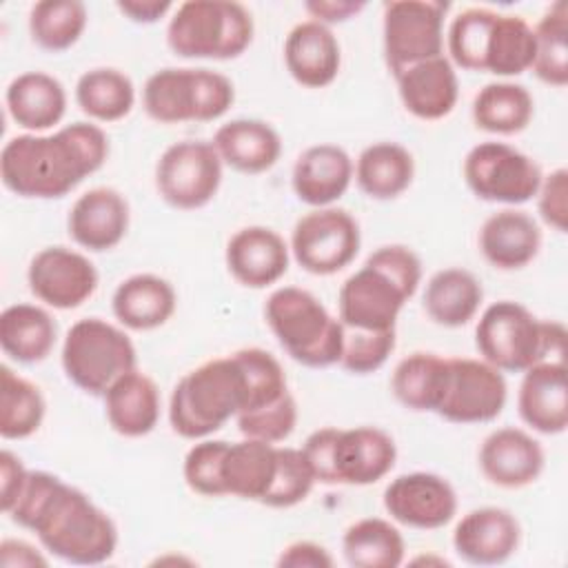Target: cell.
<instances>
[{"mask_svg": "<svg viewBox=\"0 0 568 568\" xmlns=\"http://www.w3.org/2000/svg\"><path fill=\"white\" fill-rule=\"evenodd\" d=\"M233 100V82L204 67L160 69L146 78L142 89V106L160 124L213 122L231 109Z\"/></svg>", "mask_w": 568, "mask_h": 568, "instance_id": "cell-9", "label": "cell"}, {"mask_svg": "<svg viewBox=\"0 0 568 568\" xmlns=\"http://www.w3.org/2000/svg\"><path fill=\"white\" fill-rule=\"evenodd\" d=\"M464 182L484 202L517 206L537 195L539 164L506 142H479L464 158Z\"/></svg>", "mask_w": 568, "mask_h": 568, "instance_id": "cell-11", "label": "cell"}, {"mask_svg": "<svg viewBox=\"0 0 568 568\" xmlns=\"http://www.w3.org/2000/svg\"><path fill=\"white\" fill-rule=\"evenodd\" d=\"M384 508L402 526L435 530L453 521L457 493L442 475L415 470L395 477L384 490Z\"/></svg>", "mask_w": 568, "mask_h": 568, "instance_id": "cell-17", "label": "cell"}, {"mask_svg": "<svg viewBox=\"0 0 568 568\" xmlns=\"http://www.w3.org/2000/svg\"><path fill=\"white\" fill-rule=\"evenodd\" d=\"M541 248L539 224L515 206L488 215L479 229V251L499 271L528 266Z\"/></svg>", "mask_w": 568, "mask_h": 568, "instance_id": "cell-27", "label": "cell"}, {"mask_svg": "<svg viewBox=\"0 0 568 568\" xmlns=\"http://www.w3.org/2000/svg\"><path fill=\"white\" fill-rule=\"evenodd\" d=\"M508 397L504 373L473 357H446L437 415L453 424H486L501 415Z\"/></svg>", "mask_w": 568, "mask_h": 568, "instance_id": "cell-15", "label": "cell"}, {"mask_svg": "<svg viewBox=\"0 0 568 568\" xmlns=\"http://www.w3.org/2000/svg\"><path fill=\"white\" fill-rule=\"evenodd\" d=\"M129 202L111 186L84 191L71 206L67 229L71 240L93 253L115 248L129 231Z\"/></svg>", "mask_w": 568, "mask_h": 568, "instance_id": "cell-21", "label": "cell"}, {"mask_svg": "<svg viewBox=\"0 0 568 568\" xmlns=\"http://www.w3.org/2000/svg\"><path fill=\"white\" fill-rule=\"evenodd\" d=\"M277 468V446L244 437L242 442H229L222 457V488L224 495H233L248 501H260L268 493Z\"/></svg>", "mask_w": 568, "mask_h": 568, "instance_id": "cell-32", "label": "cell"}, {"mask_svg": "<svg viewBox=\"0 0 568 568\" xmlns=\"http://www.w3.org/2000/svg\"><path fill=\"white\" fill-rule=\"evenodd\" d=\"M397 459L393 437L375 426L337 428L333 442V486H368L384 479Z\"/></svg>", "mask_w": 568, "mask_h": 568, "instance_id": "cell-18", "label": "cell"}, {"mask_svg": "<svg viewBox=\"0 0 568 568\" xmlns=\"http://www.w3.org/2000/svg\"><path fill=\"white\" fill-rule=\"evenodd\" d=\"M484 300L481 282L466 268L450 266L437 271L424 291L426 315L446 328L468 324Z\"/></svg>", "mask_w": 568, "mask_h": 568, "instance_id": "cell-34", "label": "cell"}, {"mask_svg": "<svg viewBox=\"0 0 568 568\" xmlns=\"http://www.w3.org/2000/svg\"><path fill=\"white\" fill-rule=\"evenodd\" d=\"M62 368L73 386L98 397L118 377L138 368V353L120 326L100 317H84L64 335Z\"/></svg>", "mask_w": 568, "mask_h": 568, "instance_id": "cell-10", "label": "cell"}, {"mask_svg": "<svg viewBox=\"0 0 568 568\" xmlns=\"http://www.w3.org/2000/svg\"><path fill=\"white\" fill-rule=\"evenodd\" d=\"M535 197L539 217L555 231L564 233L568 224V171L555 169L552 173L544 175Z\"/></svg>", "mask_w": 568, "mask_h": 568, "instance_id": "cell-47", "label": "cell"}, {"mask_svg": "<svg viewBox=\"0 0 568 568\" xmlns=\"http://www.w3.org/2000/svg\"><path fill=\"white\" fill-rule=\"evenodd\" d=\"M342 552L353 568H397L404 561L402 532L382 517H364L351 524L342 537Z\"/></svg>", "mask_w": 568, "mask_h": 568, "instance_id": "cell-37", "label": "cell"}, {"mask_svg": "<svg viewBox=\"0 0 568 568\" xmlns=\"http://www.w3.org/2000/svg\"><path fill=\"white\" fill-rule=\"evenodd\" d=\"M175 306V288L153 273H138L122 280L111 297L115 320L131 331H153L166 324Z\"/></svg>", "mask_w": 568, "mask_h": 568, "instance_id": "cell-30", "label": "cell"}, {"mask_svg": "<svg viewBox=\"0 0 568 568\" xmlns=\"http://www.w3.org/2000/svg\"><path fill=\"white\" fill-rule=\"evenodd\" d=\"M235 419H237V428L244 437L262 439L268 444H280L295 430L297 404H295V397L291 393H286L280 402L257 408V410H251V413H242Z\"/></svg>", "mask_w": 568, "mask_h": 568, "instance_id": "cell-46", "label": "cell"}, {"mask_svg": "<svg viewBox=\"0 0 568 568\" xmlns=\"http://www.w3.org/2000/svg\"><path fill=\"white\" fill-rule=\"evenodd\" d=\"M422 282V260L404 244L373 251L362 268L348 275L337 295V320L348 328L395 331L404 304Z\"/></svg>", "mask_w": 568, "mask_h": 568, "instance_id": "cell-3", "label": "cell"}, {"mask_svg": "<svg viewBox=\"0 0 568 568\" xmlns=\"http://www.w3.org/2000/svg\"><path fill=\"white\" fill-rule=\"evenodd\" d=\"M106 158V133L98 124L73 122L51 135L9 138L0 151V178L20 197L55 200L102 169Z\"/></svg>", "mask_w": 568, "mask_h": 568, "instance_id": "cell-2", "label": "cell"}, {"mask_svg": "<svg viewBox=\"0 0 568 568\" xmlns=\"http://www.w3.org/2000/svg\"><path fill=\"white\" fill-rule=\"evenodd\" d=\"M246 399V373L237 355L231 353L200 364L175 384L169 399V422L184 439H206L231 417H237Z\"/></svg>", "mask_w": 568, "mask_h": 568, "instance_id": "cell-5", "label": "cell"}, {"mask_svg": "<svg viewBox=\"0 0 568 568\" xmlns=\"http://www.w3.org/2000/svg\"><path fill=\"white\" fill-rule=\"evenodd\" d=\"M47 413L42 390L13 373L7 364L0 366V435L4 439H24L38 433Z\"/></svg>", "mask_w": 568, "mask_h": 568, "instance_id": "cell-40", "label": "cell"}, {"mask_svg": "<svg viewBox=\"0 0 568 568\" xmlns=\"http://www.w3.org/2000/svg\"><path fill=\"white\" fill-rule=\"evenodd\" d=\"M75 102L91 120L118 122L131 113L135 104V87L120 69H89L75 82Z\"/></svg>", "mask_w": 568, "mask_h": 568, "instance_id": "cell-39", "label": "cell"}, {"mask_svg": "<svg viewBox=\"0 0 568 568\" xmlns=\"http://www.w3.org/2000/svg\"><path fill=\"white\" fill-rule=\"evenodd\" d=\"M475 344L484 362L501 373H524L548 359H564L566 328L552 320L535 317L524 304L499 300L481 313Z\"/></svg>", "mask_w": 568, "mask_h": 568, "instance_id": "cell-6", "label": "cell"}, {"mask_svg": "<svg viewBox=\"0 0 568 568\" xmlns=\"http://www.w3.org/2000/svg\"><path fill=\"white\" fill-rule=\"evenodd\" d=\"M315 486V475L302 448L277 446V468L262 504L268 508H291L308 497Z\"/></svg>", "mask_w": 568, "mask_h": 568, "instance_id": "cell-43", "label": "cell"}, {"mask_svg": "<svg viewBox=\"0 0 568 568\" xmlns=\"http://www.w3.org/2000/svg\"><path fill=\"white\" fill-rule=\"evenodd\" d=\"M222 158L213 142L182 140L164 149L155 164L160 197L180 211L206 206L222 184Z\"/></svg>", "mask_w": 568, "mask_h": 568, "instance_id": "cell-13", "label": "cell"}, {"mask_svg": "<svg viewBox=\"0 0 568 568\" xmlns=\"http://www.w3.org/2000/svg\"><path fill=\"white\" fill-rule=\"evenodd\" d=\"M395 348V331H364L342 326L339 366L353 375H368L382 368Z\"/></svg>", "mask_w": 568, "mask_h": 568, "instance_id": "cell-44", "label": "cell"}, {"mask_svg": "<svg viewBox=\"0 0 568 568\" xmlns=\"http://www.w3.org/2000/svg\"><path fill=\"white\" fill-rule=\"evenodd\" d=\"M264 317L280 346L297 364L326 368L339 362L342 322L311 291L275 288L264 304Z\"/></svg>", "mask_w": 568, "mask_h": 568, "instance_id": "cell-7", "label": "cell"}, {"mask_svg": "<svg viewBox=\"0 0 568 568\" xmlns=\"http://www.w3.org/2000/svg\"><path fill=\"white\" fill-rule=\"evenodd\" d=\"M115 7L120 13H124L129 20L138 24H153L173 9V4L166 0H124L118 2Z\"/></svg>", "mask_w": 568, "mask_h": 568, "instance_id": "cell-52", "label": "cell"}, {"mask_svg": "<svg viewBox=\"0 0 568 568\" xmlns=\"http://www.w3.org/2000/svg\"><path fill=\"white\" fill-rule=\"evenodd\" d=\"M213 146L224 164L246 175L268 171L282 155L280 133L268 122L255 118L224 122L213 135Z\"/></svg>", "mask_w": 568, "mask_h": 568, "instance_id": "cell-28", "label": "cell"}, {"mask_svg": "<svg viewBox=\"0 0 568 568\" xmlns=\"http://www.w3.org/2000/svg\"><path fill=\"white\" fill-rule=\"evenodd\" d=\"M446 49L453 67L513 78L532 67L535 31L521 16L470 7L453 18Z\"/></svg>", "mask_w": 568, "mask_h": 568, "instance_id": "cell-4", "label": "cell"}, {"mask_svg": "<svg viewBox=\"0 0 568 568\" xmlns=\"http://www.w3.org/2000/svg\"><path fill=\"white\" fill-rule=\"evenodd\" d=\"M364 7L366 2H353V0H313L304 4L311 18L326 27L335 22H346L348 18L357 16Z\"/></svg>", "mask_w": 568, "mask_h": 568, "instance_id": "cell-50", "label": "cell"}, {"mask_svg": "<svg viewBox=\"0 0 568 568\" xmlns=\"http://www.w3.org/2000/svg\"><path fill=\"white\" fill-rule=\"evenodd\" d=\"M4 515L36 532L53 557L75 566L104 564L118 548L113 519L87 493L47 470H29Z\"/></svg>", "mask_w": 568, "mask_h": 568, "instance_id": "cell-1", "label": "cell"}, {"mask_svg": "<svg viewBox=\"0 0 568 568\" xmlns=\"http://www.w3.org/2000/svg\"><path fill=\"white\" fill-rule=\"evenodd\" d=\"M251 11L233 0H186L166 27V44L180 58L231 60L253 42Z\"/></svg>", "mask_w": 568, "mask_h": 568, "instance_id": "cell-8", "label": "cell"}, {"mask_svg": "<svg viewBox=\"0 0 568 568\" xmlns=\"http://www.w3.org/2000/svg\"><path fill=\"white\" fill-rule=\"evenodd\" d=\"M535 31V75L550 87L568 84V4L557 0L541 16Z\"/></svg>", "mask_w": 568, "mask_h": 568, "instance_id": "cell-42", "label": "cell"}, {"mask_svg": "<svg viewBox=\"0 0 568 568\" xmlns=\"http://www.w3.org/2000/svg\"><path fill=\"white\" fill-rule=\"evenodd\" d=\"M517 410L526 426L541 435L568 428V368L564 359H548L524 371Z\"/></svg>", "mask_w": 568, "mask_h": 568, "instance_id": "cell-20", "label": "cell"}, {"mask_svg": "<svg viewBox=\"0 0 568 568\" xmlns=\"http://www.w3.org/2000/svg\"><path fill=\"white\" fill-rule=\"evenodd\" d=\"M7 111L11 120L29 133L55 126L67 113V91L62 82L44 71H27L7 87Z\"/></svg>", "mask_w": 568, "mask_h": 568, "instance_id": "cell-31", "label": "cell"}, {"mask_svg": "<svg viewBox=\"0 0 568 568\" xmlns=\"http://www.w3.org/2000/svg\"><path fill=\"white\" fill-rule=\"evenodd\" d=\"M446 11L448 2L439 0H390L384 4V58L393 75L444 55Z\"/></svg>", "mask_w": 568, "mask_h": 568, "instance_id": "cell-12", "label": "cell"}, {"mask_svg": "<svg viewBox=\"0 0 568 568\" xmlns=\"http://www.w3.org/2000/svg\"><path fill=\"white\" fill-rule=\"evenodd\" d=\"M87 20V4L80 0H40L29 11V33L40 49L60 53L80 40Z\"/></svg>", "mask_w": 568, "mask_h": 568, "instance_id": "cell-41", "label": "cell"}, {"mask_svg": "<svg viewBox=\"0 0 568 568\" xmlns=\"http://www.w3.org/2000/svg\"><path fill=\"white\" fill-rule=\"evenodd\" d=\"M353 175L366 197L395 200L410 186L415 160L410 151L397 142H375L359 153Z\"/></svg>", "mask_w": 568, "mask_h": 568, "instance_id": "cell-35", "label": "cell"}, {"mask_svg": "<svg viewBox=\"0 0 568 568\" xmlns=\"http://www.w3.org/2000/svg\"><path fill=\"white\" fill-rule=\"evenodd\" d=\"M229 442L224 439H200L189 448L184 457V481L186 486L204 497H224L222 488V457Z\"/></svg>", "mask_w": 568, "mask_h": 568, "instance_id": "cell-45", "label": "cell"}, {"mask_svg": "<svg viewBox=\"0 0 568 568\" xmlns=\"http://www.w3.org/2000/svg\"><path fill=\"white\" fill-rule=\"evenodd\" d=\"M521 541L517 517L499 506H481L466 513L453 530L455 552L473 566L508 561Z\"/></svg>", "mask_w": 568, "mask_h": 568, "instance_id": "cell-19", "label": "cell"}, {"mask_svg": "<svg viewBox=\"0 0 568 568\" xmlns=\"http://www.w3.org/2000/svg\"><path fill=\"white\" fill-rule=\"evenodd\" d=\"M446 377V357L417 351L404 357L390 377L395 399L415 413H435L442 399Z\"/></svg>", "mask_w": 568, "mask_h": 568, "instance_id": "cell-38", "label": "cell"}, {"mask_svg": "<svg viewBox=\"0 0 568 568\" xmlns=\"http://www.w3.org/2000/svg\"><path fill=\"white\" fill-rule=\"evenodd\" d=\"M544 464L541 444L515 426L493 430L479 446V468L499 488H524L532 484L541 475Z\"/></svg>", "mask_w": 568, "mask_h": 568, "instance_id": "cell-23", "label": "cell"}, {"mask_svg": "<svg viewBox=\"0 0 568 568\" xmlns=\"http://www.w3.org/2000/svg\"><path fill=\"white\" fill-rule=\"evenodd\" d=\"M288 244L268 226H244L235 231L226 244V268L248 288H266L288 271Z\"/></svg>", "mask_w": 568, "mask_h": 568, "instance_id": "cell-22", "label": "cell"}, {"mask_svg": "<svg viewBox=\"0 0 568 568\" xmlns=\"http://www.w3.org/2000/svg\"><path fill=\"white\" fill-rule=\"evenodd\" d=\"M362 235L355 217L337 206L313 209L302 215L291 233L295 262L313 275H333L359 253Z\"/></svg>", "mask_w": 568, "mask_h": 568, "instance_id": "cell-14", "label": "cell"}, {"mask_svg": "<svg viewBox=\"0 0 568 568\" xmlns=\"http://www.w3.org/2000/svg\"><path fill=\"white\" fill-rule=\"evenodd\" d=\"M535 113V102L524 84L501 80L488 82L473 100V122L495 135L521 133Z\"/></svg>", "mask_w": 568, "mask_h": 568, "instance_id": "cell-36", "label": "cell"}, {"mask_svg": "<svg viewBox=\"0 0 568 568\" xmlns=\"http://www.w3.org/2000/svg\"><path fill=\"white\" fill-rule=\"evenodd\" d=\"M395 80L404 109L417 120H442L457 104L459 80L446 55L417 62L395 75Z\"/></svg>", "mask_w": 568, "mask_h": 568, "instance_id": "cell-26", "label": "cell"}, {"mask_svg": "<svg viewBox=\"0 0 568 568\" xmlns=\"http://www.w3.org/2000/svg\"><path fill=\"white\" fill-rule=\"evenodd\" d=\"M27 475H29V468H24V464L20 462L18 455H13L11 450L0 453V504H2V513H7L9 506L16 501V497L20 495Z\"/></svg>", "mask_w": 568, "mask_h": 568, "instance_id": "cell-49", "label": "cell"}, {"mask_svg": "<svg viewBox=\"0 0 568 568\" xmlns=\"http://www.w3.org/2000/svg\"><path fill=\"white\" fill-rule=\"evenodd\" d=\"M55 337L58 326L42 306L18 302L0 313V348L13 362L38 364L47 359Z\"/></svg>", "mask_w": 568, "mask_h": 568, "instance_id": "cell-33", "label": "cell"}, {"mask_svg": "<svg viewBox=\"0 0 568 568\" xmlns=\"http://www.w3.org/2000/svg\"><path fill=\"white\" fill-rule=\"evenodd\" d=\"M27 282L42 304L71 311L95 293L98 271L87 255L73 248L47 246L29 262Z\"/></svg>", "mask_w": 568, "mask_h": 568, "instance_id": "cell-16", "label": "cell"}, {"mask_svg": "<svg viewBox=\"0 0 568 568\" xmlns=\"http://www.w3.org/2000/svg\"><path fill=\"white\" fill-rule=\"evenodd\" d=\"M0 564L4 568H31V566H47L49 559L38 552L31 544L22 539H2L0 544Z\"/></svg>", "mask_w": 568, "mask_h": 568, "instance_id": "cell-51", "label": "cell"}, {"mask_svg": "<svg viewBox=\"0 0 568 568\" xmlns=\"http://www.w3.org/2000/svg\"><path fill=\"white\" fill-rule=\"evenodd\" d=\"M333 564L331 552L322 544L308 539L288 544L277 557L280 568H331Z\"/></svg>", "mask_w": 568, "mask_h": 568, "instance_id": "cell-48", "label": "cell"}, {"mask_svg": "<svg viewBox=\"0 0 568 568\" xmlns=\"http://www.w3.org/2000/svg\"><path fill=\"white\" fill-rule=\"evenodd\" d=\"M355 164L337 144H313L304 149L291 173V184L300 202L322 209L333 206L351 186Z\"/></svg>", "mask_w": 568, "mask_h": 568, "instance_id": "cell-24", "label": "cell"}, {"mask_svg": "<svg viewBox=\"0 0 568 568\" xmlns=\"http://www.w3.org/2000/svg\"><path fill=\"white\" fill-rule=\"evenodd\" d=\"M102 399L111 428L122 437H144L158 426L160 390L155 382L138 368L118 377Z\"/></svg>", "mask_w": 568, "mask_h": 568, "instance_id": "cell-29", "label": "cell"}, {"mask_svg": "<svg viewBox=\"0 0 568 568\" xmlns=\"http://www.w3.org/2000/svg\"><path fill=\"white\" fill-rule=\"evenodd\" d=\"M284 64L297 84L328 87L342 67V49L331 27L315 20L295 24L284 40Z\"/></svg>", "mask_w": 568, "mask_h": 568, "instance_id": "cell-25", "label": "cell"}]
</instances>
